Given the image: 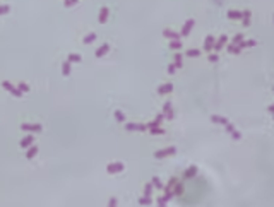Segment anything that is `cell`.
<instances>
[{"mask_svg": "<svg viewBox=\"0 0 274 207\" xmlns=\"http://www.w3.org/2000/svg\"><path fill=\"white\" fill-rule=\"evenodd\" d=\"M115 118H116V122H118V123H123L127 120V117L123 115V111H120V110H116V111H115Z\"/></svg>", "mask_w": 274, "mask_h": 207, "instance_id": "obj_21", "label": "cell"}, {"mask_svg": "<svg viewBox=\"0 0 274 207\" xmlns=\"http://www.w3.org/2000/svg\"><path fill=\"white\" fill-rule=\"evenodd\" d=\"M96 38H98V36H96V33H89V34H86V36H84L82 43H84V45H91V43L96 39Z\"/></svg>", "mask_w": 274, "mask_h": 207, "instance_id": "obj_17", "label": "cell"}, {"mask_svg": "<svg viewBox=\"0 0 274 207\" xmlns=\"http://www.w3.org/2000/svg\"><path fill=\"white\" fill-rule=\"evenodd\" d=\"M21 130L27 133H40L43 130L41 123H21Z\"/></svg>", "mask_w": 274, "mask_h": 207, "instance_id": "obj_2", "label": "cell"}, {"mask_svg": "<svg viewBox=\"0 0 274 207\" xmlns=\"http://www.w3.org/2000/svg\"><path fill=\"white\" fill-rule=\"evenodd\" d=\"M175 70H177V65H175V64H171V65L168 67V74H170V75H171V74H175Z\"/></svg>", "mask_w": 274, "mask_h": 207, "instance_id": "obj_36", "label": "cell"}, {"mask_svg": "<svg viewBox=\"0 0 274 207\" xmlns=\"http://www.w3.org/2000/svg\"><path fill=\"white\" fill-rule=\"evenodd\" d=\"M2 87L5 91H9L12 96H16V98H21L22 96V91L17 87V86H14L12 82H9V80H2Z\"/></svg>", "mask_w": 274, "mask_h": 207, "instance_id": "obj_1", "label": "cell"}, {"mask_svg": "<svg viewBox=\"0 0 274 207\" xmlns=\"http://www.w3.org/2000/svg\"><path fill=\"white\" fill-rule=\"evenodd\" d=\"M70 70H72V64H70V62H65V64L62 65V74L70 75Z\"/></svg>", "mask_w": 274, "mask_h": 207, "instance_id": "obj_18", "label": "cell"}, {"mask_svg": "<svg viewBox=\"0 0 274 207\" xmlns=\"http://www.w3.org/2000/svg\"><path fill=\"white\" fill-rule=\"evenodd\" d=\"M170 48H171V50H180V48H182V41H180V39H171V41H170Z\"/></svg>", "mask_w": 274, "mask_h": 207, "instance_id": "obj_24", "label": "cell"}, {"mask_svg": "<svg viewBox=\"0 0 274 207\" xmlns=\"http://www.w3.org/2000/svg\"><path fill=\"white\" fill-rule=\"evenodd\" d=\"M17 87H19V89H21L22 93H29V89H31V87H29V86H27L26 82H22V80L19 82V84H17Z\"/></svg>", "mask_w": 274, "mask_h": 207, "instance_id": "obj_27", "label": "cell"}, {"mask_svg": "<svg viewBox=\"0 0 274 207\" xmlns=\"http://www.w3.org/2000/svg\"><path fill=\"white\" fill-rule=\"evenodd\" d=\"M38 154V146H29V147H27V152H26V158L27 159H33V158H34V156H36Z\"/></svg>", "mask_w": 274, "mask_h": 207, "instance_id": "obj_12", "label": "cell"}, {"mask_svg": "<svg viewBox=\"0 0 274 207\" xmlns=\"http://www.w3.org/2000/svg\"><path fill=\"white\" fill-rule=\"evenodd\" d=\"M173 91V84H163L158 87V94H170Z\"/></svg>", "mask_w": 274, "mask_h": 207, "instance_id": "obj_11", "label": "cell"}, {"mask_svg": "<svg viewBox=\"0 0 274 207\" xmlns=\"http://www.w3.org/2000/svg\"><path fill=\"white\" fill-rule=\"evenodd\" d=\"M139 204H141V205H151V204H153V200H151V195L141 197V199H139Z\"/></svg>", "mask_w": 274, "mask_h": 207, "instance_id": "obj_19", "label": "cell"}, {"mask_svg": "<svg viewBox=\"0 0 274 207\" xmlns=\"http://www.w3.org/2000/svg\"><path fill=\"white\" fill-rule=\"evenodd\" d=\"M177 152V149L175 147H166V149H161V151H156L154 152V158H166V156H171V154Z\"/></svg>", "mask_w": 274, "mask_h": 207, "instance_id": "obj_5", "label": "cell"}, {"mask_svg": "<svg viewBox=\"0 0 274 207\" xmlns=\"http://www.w3.org/2000/svg\"><path fill=\"white\" fill-rule=\"evenodd\" d=\"M199 55H200V52L195 50V48L194 50H187V57H199Z\"/></svg>", "mask_w": 274, "mask_h": 207, "instance_id": "obj_31", "label": "cell"}, {"mask_svg": "<svg viewBox=\"0 0 274 207\" xmlns=\"http://www.w3.org/2000/svg\"><path fill=\"white\" fill-rule=\"evenodd\" d=\"M209 60H211V62H216V60H218V55H209Z\"/></svg>", "mask_w": 274, "mask_h": 207, "instance_id": "obj_38", "label": "cell"}, {"mask_svg": "<svg viewBox=\"0 0 274 207\" xmlns=\"http://www.w3.org/2000/svg\"><path fill=\"white\" fill-rule=\"evenodd\" d=\"M194 24H195L194 19H189V21L185 22V26H183V29H182V34H180V36H189L190 31H192V27H194Z\"/></svg>", "mask_w": 274, "mask_h": 207, "instance_id": "obj_9", "label": "cell"}, {"mask_svg": "<svg viewBox=\"0 0 274 207\" xmlns=\"http://www.w3.org/2000/svg\"><path fill=\"white\" fill-rule=\"evenodd\" d=\"M120 171H123V163H110V165L106 166V173L108 175H116V173H120Z\"/></svg>", "mask_w": 274, "mask_h": 207, "instance_id": "obj_4", "label": "cell"}, {"mask_svg": "<svg viewBox=\"0 0 274 207\" xmlns=\"http://www.w3.org/2000/svg\"><path fill=\"white\" fill-rule=\"evenodd\" d=\"M228 52H231V53H238V52H240V48H238V46H233V45H230V46H228Z\"/></svg>", "mask_w": 274, "mask_h": 207, "instance_id": "obj_34", "label": "cell"}, {"mask_svg": "<svg viewBox=\"0 0 274 207\" xmlns=\"http://www.w3.org/2000/svg\"><path fill=\"white\" fill-rule=\"evenodd\" d=\"M163 115H164V118H166V120H171V118H173V110H171V103H170V101H166V103H164Z\"/></svg>", "mask_w": 274, "mask_h": 207, "instance_id": "obj_8", "label": "cell"}, {"mask_svg": "<svg viewBox=\"0 0 274 207\" xmlns=\"http://www.w3.org/2000/svg\"><path fill=\"white\" fill-rule=\"evenodd\" d=\"M163 36L170 38V39H180V34H178V33H175V31H171V29H164Z\"/></svg>", "mask_w": 274, "mask_h": 207, "instance_id": "obj_13", "label": "cell"}, {"mask_svg": "<svg viewBox=\"0 0 274 207\" xmlns=\"http://www.w3.org/2000/svg\"><path fill=\"white\" fill-rule=\"evenodd\" d=\"M149 130H151V133H153V135H161V133H164V130L161 127H153V128H149Z\"/></svg>", "mask_w": 274, "mask_h": 207, "instance_id": "obj_29", "label": "cell"}, {"mask_svg": "<svg viewBox=\"0 0 274 207\" xmlns=\"http://www.w3.org/2000/svg\"><path fill=\"white\" fill-rule=\"evenodd\" d=\"M195 173H197V168H195V166H190L189 170H187V171L183 173V178H192V176H194Z\"/></svg>", "mask_w": 274, "mask_h": 207, "instance_id": "obj_20", "label": "cell"}, {"mask_svg": "<svg viewBox=\"0 0 274 207\" xmlns=\"http://www.w3.org/2000/svg\"><path fill=\"white\" fill-rule=\"evenodd\" d=\"M211 120H212L214 123H221V125H226V123H228V120H226L225 117H216V115H212Z\"/></svg>", "mask_w": 274, "mask_h": 207, "instance_id": "obj_22", "label": "cell"}, {"mask_svg": "<svg viewBox=\"0 0 274 207\" xmlns=\"http://www.w3.org/2000/svg\"><path fill=\"white\" fill-rule=\"evenodd\" d=\"M33 142H34V135H33V133H27V135H24V137L21 139L19 146H21V149H27Z\"/></svg>", "mask_w": 274, "mask_h": 207, "instance_id": "obj_6", "label": "cell"}, {"mask_svg": "<svg viewBox=\"0 0 274 207\" xmlns=\"http://www.w3.org/2000/svg\"><path fill=\"white\" fill-rule=\"evenodd\" d=\"M151 183H153L154 188H158V190H163V183H161V180H159L158 176H153V181H151Z\"/></svg>", "mask_w": 274, "mask_h": 207, "instance_id": "obj_23", "label": "cell"}, {"mask_svg": "<svg viewBox=\"0 0 274 207\" xmlns=\"http://www.w3.org/2000/svg\"><path fill=\"white\" fill-rule=\"evenodd\" d=\"M108 16H110V11H108L106 7H101L100 16H98V22H100V24H105V22L108 21Z\"/></svg>", "mask_w": 274, "mask_h": 207, "instance_id": "obj_10", "label": "cell"}, {"mask_svg": "<svg viewBox=\"0 0 274 207\" xmlns=\"http://www.w3.org/2000/svg\"><path fill=\"white\" fill-rule=\"evenodd\" d=\"M125 130L127 132H146L148 130V127H146V123H137V122H129L125 123Z\"/></svg>", "mask_w": 274, "mask_h": 207, "instance_id": "obj_3", "label": "cell"}, {"mask_svg": "<svg viewBox=\"0 0 274 207\" xmlns=\"http://www.w3.org/2000/svg\"><path fill=\"white\" fill-rule=\"evenodd\" d=\"M108 52H110V45H108V43H105V45H101V46L96 50L94 55H96V58H101V57H105Z\"/></svg>", "mask_w": 274, "mask_h": 207, "instance_id": "obj_7", "label": "cell"}, {"mask_svg": "<svg viewBox=\"0 0 274 207\" xmlns=\"http://www.w3.org/2000/svg\"><path fill=\"white\" fill-rule=\"evenodd\" d=\"M228 17H230V19H242V12L230 11V12H228Z\"/></svg>", "mask_w": 274, "mask_h": 207, "instance_id": "obj_25", "label": "cell"}, {"mask_svg": "<svg viewBox=\"0 0 274 207\" xmlns=\"http://www.w3.org/2000/svg\"><path fill=\"white\" fill-rule=\"evenodd\" d=\"M242 17H243V24H245V26H248V22H250V12H243Z\"/></svg>", "mask_w": 274, "mask_h": 207, "instance_id": "obj_30", "label": "cell"}, {"mask_svg": "<svg viewBox=\"0 0 274 207\" xmlns=\"http://www.w3.org/2000/svg\"><path fill=\"white\" fill-rule=\"evenodd\" d=\"M77 4V0H65V7H72Z\"/></svg>", "mask_w": 274, "mask_h": 207, "instance_id": "obj_35", "label": "cell"}, {"mask_svg": "<svg viewBox=\"0 0 274 207\" xmlns=\"http://www.w3.org/2000/svg\"><path fill=\"white\" fill-rule=\"evenodd\" d=\"M226 39H228L226 36H221V38H219V39L216 41V43H214V46H212V48H214L216 52H219V50H221V48L225 46V43H226Z\"/></svg>", "mask_w": 274, "mask_h": 207, "instance_id": "obj_16", "label": "cell"}, {"mask_svg": "<svg viewBox=\"0 0 274 207\" xmlns=\"http://www.w3.org/2000/svg\"><path fill=\"white\" fill-rule=\"evenodd\" d=\"M212 46H214V38L207 36V38H206V43H204V50H206V52H211Z\"/></svg>", "mask_w": 274, "mask_h": 207, "instance_id": "obj_15", "label": "cell"}, {"mask_svg": "<svg viewBox=\"0 0 274 207\" xmlns=\"http://www.w3.org/2000/svg\"><path fill=\"white\" fill-rule=\"evenodd\" d=\"M9 12H11V7H9V5H0V16L9 14Z\"/></svg>", "mask_w": 274, "mask_h": 207, "instance_id": "obj_32", "label": "cell"}, {"mask_svg": "<svg viewBox=\"0 0 274 207\" xmlns=\"http://www.w3.org/2000/svg\"><path fill=\"white\" fill-rule=\"evenodd\" d=\"M269 110H271V111H274V105H272V106H271V108H269Z\"/></svg>", "mask_w": 274, "mask_h": 207, "instance_id": "obj_39", "label": "cell"}, {"mask_svg": "<svg viewBox=\"0 0 274 207\" xmlns=\"http://www.w3.org/2000/svg\"><path fill=\"white\" fill-rule=\"evenodd\" d=\"M108 205H110V207H115V205H118V200H116V197H111L110 200H108Z\"/></svg>", "mask_w": 274, "mask_h": 207, "instance_id": "obj_33", "label": "cell"}, {"mask_svg": "<svg viewBox=\"0 0 274 207\" xmlns=\"http://www.w3.org/2000/svg\"><path fill=\"white\" fill-rule=\"evenodd\" d=\"M153 183H146V185H144V195H151V193H153Z\"/></svg>", "mask_w": 274, "mask_h": 207, "instance_id": "obj_26", "label": "cell"}, {"mask_svg": "<svg viewBox=\"0 0 274 207\" xmlns=\"http://www.w3.org/2000/svg\"><path fill=\"white\" fill-rule=\"evenodd\" d=\"M81 60H82V57L79 53H68L67 57V62H70V64H79Z\"/></svg>", "mask_w": 274, "mask_h": 207, "instance_id": "obj_14", "label": "cell"}, {"mask_svg": "<svg viewBox=\"0 0 274 207\" xmlns=\"http://www.w3.org/2000/svg\"><path fill=\"white\" fill-rule=\"evenodd\" d=\"M233 43H242V34H237L233 38Z\"/></svg>", "mask_w": 274, "mask_h": 207, "instance_id": "obj_37", "label": "cell"}, {"mask_svg": "<svg viewBox=\"0 0 274 207\" xmlns=\"http://www.w3.org/2000/svg\"><path fill=\"white\" fill-rule=\"evenodd\" d=\"M182 62H183L182 55H180V53H175V65H177V69H178V67H182Z\"/></svg>", "mask_w": 274, "mask_h": 207, "instance_id": "obj_28", "label": "cell"}]
</instances>
